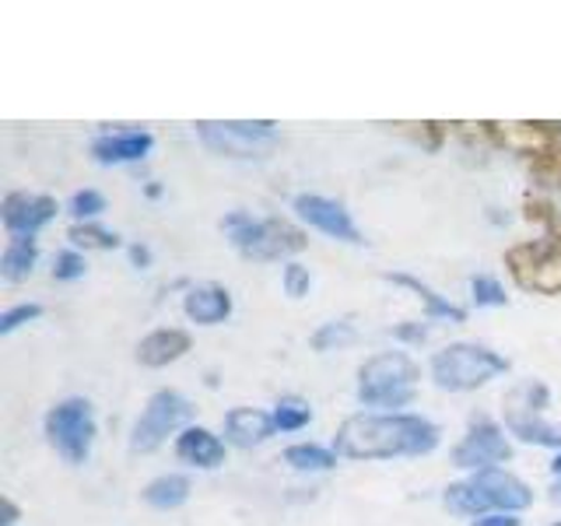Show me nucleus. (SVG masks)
I'll list each match as a JSON object with an SVG mask.
<instances>
[{
	"label": "nucleus",
	"instance_id": "nucleus-35",
	"mask_svg": "<svg viewBox=\"0 0 561 526\" xmlns=\"http://www.w3.org/2000/svg\"><path fill=\"white\" fill-rule=\"evenodd\" d=\"M523 218L526 221H537L543 228H551L554 218H558V210L551 201H543V197H534V193H526V201H523Z\"/></svg>",
	"mask_w": 561,
	"mask_h": 526
},
{
	"label": "nucleus",
	"instance_id": "nucleus-6",
	"mask_svg": "<svg viewBox=\"0 0 561 526\" xmlns=\"http://www.w3.org/2000/svg\"><path fill=\"white\" fill-rule=\"evenodd\" d=\"M46 438L49 446L57 449L67 464H84L88 453H92L95 443V411H92V400L84 397H67L60 403H53L46 411Z\"/></svg>",
	"mask_w": 561,
	"mask_h": 526
},
{
	"label": "nucleus",
	"instance_id": "nucleus-14",
	"mask_svg": "<svg viewBox=\"0 0 561 526\" xmlns=\"http://www.w3.org/2000/svg\"><path fill=\"white\" fill-rule=\"evenodd\" d=\"M154 148V137L148 130H116L95 137L92 155L102 165H123V162H140Z\"/></svg>",
	"mask_w": 561,
	"mask_h": 526
},
{
	"label": "nucleus",
	"instance_id": "nucleus-33",
	"mask_svg": "<svg viewBox=\"0 0 561 526\" xmlns=\"http://www.w3.org/2000/svg\"><path fill=\"white\" fill-rule=\"evenodd\" d=\"M280 285H285V295H291V298L309 295V288H312L309 267H302V263H285V274H280Z\"/></svg>",
	"mask_w": 561,
	"mask_h": 526
},
{
	"label": "nucleus",
	"instance_id": "nucleus-8",
	"mask_svg": "<svg viewBox=\"0 0 561 526\" xmlns=\"http://www.w3.org/2000/svg\"><path fill=\"white\" fill-rule=\"evenodd\" d=\"M505 267L523 291L534 295H561V253L548 239L519 242L505 253Z\"/></svg>",
	"mask_w": 561,
	"mask_h": 526
},
{
	"label": "nucleus",
	"instance_id": "nucleus-17",
	"mask_svg": "<svg viewBox=\"0 0 561 526\" xmlns=\"http://www.w3.org/2000/svg\"><path fill=\"white\" fill-rule=\"evenodd\" d=\"M274 432H277L274 414L260 411V408H232L225 414V435H228V443L239 449H253L263 443V438H271Z\"/></svg>",
	"mask_w": 561,
	"mask_h": 526
},
{
	"label": "nucleus",
	"instance_id": "nucleus-13",
	"mask_svg": "<svg viewBox=\"0 0 561 526\" xmlns=\"http://www.w3.org/2000/svg\"><path fill=\"white\" fill-rule=\"evenodd\" d=\"M57 201L46 197V193H25L14 190L0 204V221L11 232V239H32L39 228H46L53 218H57Z\"/></svg>",
	"mask_w": 561,
	"mask_h": 526
},
{
	"label": "nucleus",
	"instance_id": "nucleus-20",
	"mask_svg": "<svg viewBox=\"0 0 561 526\" xmlns=\"http://www.w3.org/2000/svg\"><path fill=\"white\" fill-rule=\"evenodd\" d=\"M35 263H39V245H35V239H11L4 256H0V277H4L8 285H22V281L32 277Z\"/></svg>",
	"mask_w": 561,
	"mask_h": 526
},
{
	"label": "nucleus",
	"instance_id": "nucleus-42",
	"mask_svg": "<svg viewBox=\"0 0 561 526\" xmlns=\"http://www.w3.org/2000/svg\"><path fill=\"white\" fill-rule=\"evenodd\" d=\"M554 499H558V502H561V484H558V488H554Z\"/></svg>",
	"mask_w": 561,
	"mask_h": 526
},
{
	"label": "nucleus",
	"instance_id": "nucleus-39",
	"mask_svg": "<svg viewBox=\"0 0 561 526\" xmlns=\"http://www.w3.org/2000/svg\"><path fill=\"white\" fill-rule=\"evenodd\" d=\"M130 260L137 263L140 271H145L148 263H151V250H148V245H130Z\"/></svg>",
	"mask_w": 561,
	"mask_h": 526
},
{
	"label": "nucleus",
	"instance_id": "nucleus-40",
	"mask_svg": "<svg viewBox=\"0 0 561 526\" xmlns=\"http://www.w3.org/2000/svg\"><path fill=\"white\" fill-rule=\"evenodd\" d=\"M548 242H551L554 250L561 253V215H558V218H554V225L548 228Z\"/></svg>",
	"mask_w": 561,
	"mask_h": 526
},
{
	"label": "nucleus",
	"instance_id": "nucleus-27",
	"mask_svg": "<svg viewBox=\"0 0 561 526\" xmlns=\"http://www.w3.org/2000/svg\"><path fill=\"white\" fill-rule=\"evenodd\" d=\"M400 134H408L414 145H421L425 151H438L443 148V140L449 134V123H435V119H425V123H393Z\"/></svg>",
	"mask_w": 561,
	"mask_h": 526
},
{
	"label": "nucleus",
	"instance_id": "nucleus-18",
	"mask_svg": "<svg viewBox=\"0 0 561 526\" xmlns=\"http://www.w3.org/2000/svg\"><path fill=\"white\" fill-rule=\"evenodd\" d=\"M175 456L190 467L215 470L225 464V443L215 432H207L201 425H190V428H183L180 438H175Z\"/></svg>",
	"mask_w": 561,
	"mask_h": 526
},
{
	"label": "nucleus",
	"instance_id": "nucleus-15",
	"mask_svg": "<svg viewBox=\"0 0 561 526\" xmlns=\"http://www.w3.org/2000/svg\"><path fill=\"white\" fill-rule=\"evenodd\" d=\"M190 333L180 327H158L148 338H140L137 344V362L145 368H165L172 362H180L190 351Z\"/></svg>",
	"mask_w": 561,
	"mask_h": 526
},
{
	"label": "nucleus",
	"instance_id": "nucleus-30",
	"mask_svg": "<svg viewBox=\"0 0 561 526\" xmlns=\"http://www.w3.org/2000/svg\"><path fill=\"white\" fill-rule=\"evenodd\" d=\"M470 291H473V302H478V306H505L508 302L505 288L499 285L495 277H484V274H478L470 281Z\"/></svg>",
	"mask_w": 561,
	"mask_h": 526
},
{
	"label": "nucleus",
	"instance_id": "nucleus-21",
	"mask_svg": "<svg viewBox=\"0 0 561 526\" xmlns=\"http://www.w3.org/2000/svg\"><path fill=\"white\" fill-rule=\"evenodd\" d=\"M386 281H393V285H403V288H411L421 302L428 306V316L432 320H453V323H463L467 320V312L460 306H453L449 298H443L435 288H428L425 281H417L411 274H386Z\"/></svg>",
	"mask_w": 561,
	"mask_h": 526
},
{
	"label": "nucleus",
	"instance_id": "nucleus-23",
	"mask_svg": "<svg viewBox=\"0 0 561 526\" xmlns=\"http://www.w3.org/2000/svg\"><path fill=\"white\" fill-rule=\"evenodd\" d=\"M285 464L302 470V473H320V470H330L337 464V456L323 446H312V443H298V446H288L285 449Z\"/></svg>",
	"mask_w": 561,
	"mask_h": 526
},
{
	"label": "nucleus",
	"instance_id": "nucleus-37",
	"mask_svg": "<svg viewBox=\"0 0 561 526\" xmlns=\"http://www.w3.org/2000/svg\"><path fill=\"white\" fill-rule=\"evenodd\" d=\"M470 526H519V516H513V513H491V516H478Z\"/></svg>",
	"mask_w": 561,
	"mask_h": 526
},
{
	"label": "nucleus",
	"instance_id": "nucleus-19",
	"mask_svg": "<svg viewBox=\"0 0 561 526\" xmlns=\"http://www.w3.org/2000/svg\"><path fill=\"white\" fill-rule=\"evenodd\" d=\"M505 428L513 432L519 443L530 446H548L561 449V425H548L540 414H519V411H505Z\"/></svg>",
	"mask_w": 561,
	"mask_h": 526
},
{
	"label": "nucleus",
	"instance_id": "nucleus-7",
	"mask_svg": "<svg viewBox=\"0 0 561 526\" xmlns=\"http://www.w3.org/2000/svg\"><path fill=\"white\" fill-rule=\"evenodd\" d=\"M197 137L204 148L228 158H263L277 145L274 119H201Z\"/></svg>",
	"mask_w": 561,
	"mask_h": 526
},
{
	"label": "nucleus",
	"instance_id": "nucleus-2",
	"mask_svg": "<svg viewBox=\"0 0 561 526\" xmlns=\"http://www.w3.org/2000/svg\"><path fill=\"white\" fill-rule=\"evenodd\" d=\"M446 505L460 516H491V513H523L534 505V491L508 470H478L467 481H456L446 488Z\"/></svg>",
	"mask_w": 561,
	"mask_h": 526
},
{
	"label": "nucleus",
	"instance_id": "nucleus-11",
	"mask_svg": "<svg viewBox=\"0 0 561 526\" xmlns=\"http://www.w3.org/2000/svg\"><path fill=\"white\" fill-rule=\"evenodd\" d=\"M291 207H295L298 218L316 228V232H323V236L337 239V242H347V245H362L365 242L355 218H351L347 207L337 204V201L320 197V193H298V197L291 201Z\"/></svg>",
	"mask_w": 561,
	"mask_h": 526
},
{
	"label": "nucleus",
	"instance_id": "nucleus-28",
	"mask_svg": "<svg viewBox=\"0 0 561 526\" xmlns=\"http://www.w3.org/2000/svg\"><path fill=\"white\" fill-rule=\"evenodd\" d=\"M351 341H355V327H351L347 320H330L309 338L312 351H333V347H344Z\"/></svg>",
	"mask_w": 561,
	"mask_h": 526
},
{
	"label": "nucleus",
	"instance_id": "nucleus-16",
	"mask_svg": "<svg viewBox=\"0 0 561 526\" xmlns=\"http://www.w3.org/2000/svg\"><path fill=\"white\" fill-rule=\"evenodd\" d=\"M183 312H186V320L197 327H218L232 316V295L221 285H197L186 291Z\"/></svg>",
	"mask_w": 561,
	"mask_h": 526
},
{
	"label": "nucleus",
	"instance_id": "nucleus-9",
	"mask_svg": "<svg viewBox=\"0 0 561 526\" xmlns=\"http://www.w3.org/2000/svg\"><path fill=\"white\" fill-rule=\"evenodd\" d=\"M190 414H193V408H190V400L183 393H175V390H158V393H151V400L145 403V411H140V418L134 421L130 449L134 453H151V449H158L175 428L186 425Z\"/></svg>",
	"mask_w": 561,
	"mask_h": 526
},
{
	"label": "nucleus",
	"instance_id": "nucleus-26",
	"mask_svg": "<svg viewBox=\"0 0 561 526\" xmlns=\"http://www.w3.org/2000/svg\"><path fill=\"white\" fill-rule=\"evenodd\" d=\"M67 239L75 245H84V250H116V245H119L116 232H110V228H102V225H92V221L70 225Z\"/></svg>",
	"mask_w": 561,
	"mask_h": 526
},
{
	"label": "nucleus",
	"instance_id": "nucleus-31",
	"mask_svg": "<svg viewBox=\"0 0 561 526\" xmlns=\"http://www.w3.org/2000/svg\"><path fill=\"white\" fill-rule=\"evenodd\" d=\"M43 316V306L39 302H22V306H11L4 316H0V338H8L18 327H25L32 320H39Z\"/></svg>",
	"mask_w": 561,
	"mask_h": 526
},
{
	"label": "nucleus",
	"instance_id": "nucleus-5",
	"mask_svg": "<svg viewBox=\"0 0 561 526\" xmlns=\"http://www.w3.org/2000/svg\"><path fill=\"white\" fill-rule=\"evenodd\" d=\"M502 373H508V358H502L499 351H491L488 344L456 341L443 351H435V358H432V379L438 390H449V393L481 390L484 382H491Z\"/></svg>",
	"mask_w": 561,
	"mask_h": 526
},
{
	"label": "nucleus",
	"instance_id": "nucleus-43",
	"mask_svg": "<svg viewBox=\"0 0 561 526\" xmlns=\"http://www.w3.org/2000/svg\"><path fill=\"white\" fill-rule=\"evenodd\" d=\"M554 526H561V523H554Z\"/></svg>",
	"mask_w": 561,
	"mask_h": 526
},
{
	"label": "nucleus",
	"instance_id": "nucleus-22",
	"mask_svg": "<svg viewBox=\"0 0 561 526\" xmlns=\"http://www.w3.org/2000/svg\"><path fill=\"white\" fill-rule=\"evenodd\" d=\"M190 499V481L183 473H162L145 488V502L151 508H180Z\"/></svg>",
	"mask_w": 561,
	"mask_h": 526
},
{
	"label": "nucleus",
	"instance_id": "nucleus-36",
	"mask_svg": "<svg viewBox=\"0 0 561 526\" xmlns=\"http://www.w3.org/2000/svg\"><path fill=\"white\" fill-rule=\"evenodd\" d=\"M393 338L397 341H425L428 327L425 323H400V327H393Z\"/></svg>",
	"mask_w": 561,
	"mask_h": 526
},
{
	"label": "nucleus",
	"instance_id": "nucleus-12",
	"mask_svg": "<svg viewBox=\"0 0 561 526\" xmlns=\"http://www.w3.org/2000/svg\"><path fill=\"white\" fill-rule=\"evenodd\" d=\"M491 145L508 148L516 155L537 158L540 151H548L561 145V123L558 119H516V123H488Z\"/></svg>",
	"mask_w": 561,
	"mask_h": 526
},
{
	"label": "nucleus",
	"instance_id": "nucleus-34",
	"mask_svg": "<svg viewBox=\"0 0 561 526\" xmlns=\"http://www.w3.org/2000/svg\"><path fill=\"white\" fill-rule=\"evenodd\" d=\"M84 274H88V263H84V256L75 253V250L60 253L57 263H53V277H57V281H81Z\"/></svg>",
	"mask_w": 561,
	"mask_h": 526
},
{
	"label": "nucleus",
	"instance_id": "nucleus-4",
	"mask_svg": "<svg viewBox=\"0 0 561 526\" xmlns=\"http://www.w3.org/2000/svg\"><path fill=\"white\" fill-rule=\"evenodd\" d=\"M421 368L403 351H382L358 368V400L365 408H408L417 393ZM397 414V411H393Z\"/></svg>",
	"mask_w": 561,
	"mask_h": 526
},
{
	"label": "nucleus",
	"instance_id": "nucleus-3",
	"mask_svg": "<svg viewBox=\"0 0 561 526\" xmlns=\"http://www.w3.org/2000/svg\"><path fill=\"white\" fill-rule=\"evenodd\" d=\"M221 228L245 260H260V263L295 256L309 245L302 228L291 225L288 218H253L245 210H232L221 221Z\"/></svg>",
	"mask_w": 561,
	"mask_h": 526
},
{
	"label": "nucleus",
	"instance_id": "nucleus-25",
	"mask_svg": "<svg viewBox=\"0 0 561 526\" xmlns=\"http://www.w3.org/2000/svg\"><path fill=\"white\" fill-rule=\"evenodd\" d=\"M312 421V408L298 397H280L274 408V428L277 432H298Z\"/></svg>",
	"mask_w": 561,
	"mask_h": 526
},
{
	"label": "nucleus",
	"instance_id": "nucleus-32",
	"mask_svg": "<svg viewBox=\"0 0 561 526\" xmlns=\"http://www.w3.org/2000/svg\"><path fill=\"white\" fill-rule=\"evenodd\" d=\"M105 210V197L99 190H78L75 197H70V215H75L78 221H88Z\"/></svg>",
	"mask_w": 561,
	"mask_h": 526
},
{
	"label": "nucleus",
	"instance_id": "nucleus-1",
	"mask_svg": "<svg viewBox=\"0 0 561 526\" xmlns=\"http://www.w3.org/2000/svg\"><path fill=\"white\" fill-rule=\"evenodd\" d=\"M438 438V425L421 414H355L333 435V449L347 460H397L432 453Z\"/></svg>",
	"mask_w": 561,
	"mask_h": 526
},
{
	"label": "nucleus",
	"instance_id": "nucleus-29",
	"mask_svg": "<svg viewBox=\"0 0 561 526\" xmlns=\"http://www.w3.org/2000/svg\"><path fill=\"white\" fill-rule=\"evenodd\" d=\"M530 175L540 186H561V145L530 158Z\"/></svg>",
	"mask_w": 561,
	"mask_h": 526
},
{
	"label": "nucleus",
	"instance_id": "nucleus-24",
	"mask_svg": "<svg viewBox=\"0 0 561 526\" xmlns=\"http://www.w3.org/2000/svg\"><path fill=\"white\" fill-rule=\"evenodd\" d=\"M543 408H548V386H543L540 379L523 382V386H516V390L505 397V411H519V414H540Z\"/></svg>",
	"mask_w": 561,
	"mask_h": 526
},
{
	"label": "nucleus",
	"instance_id": "nucleus-10",
	"mask_svg": "<svg viewBox=\"0 0 561 526\" xmlns=\"http://www.w3.org/2000/svg\"><path fill=\"white\" fill-rule=\"evenodd\" d=\"M508 456H513V446H508L505 432L495 425V421L478 418V421H470L467 435L456 443L453 464L463 470H491L495 464H505Z\"/></svg>",
	"mask_w": 561,
	"mask_h": 526
},
{
	"label": "nucleus",
	"instance_id": "nucleus-41",
	"mask_svg": "<svg viewBox=\"0 0 561 526\" xmlns=\"http://www.w3.org/2000/svg\"><path fill=\"white\" fill-rule=\"evenodd\" d=\"M551 470H554V473H558V478H561V453L554 456V464H551Z\"/></svg>",
	"mask_w": 561,
	"mask_h": 526
},
{
	"label": "nucleus",
	"instance_id": "nucleus-38",
	"mask_svg": "<svg viewBox=\"0 0 561 526\" xmlns=\"http://www.w3.org/2000/svg\"><path fill=\"white\" fill-rule=\"evenodd\" d=\"M18 523V505L4 495L0 499V526H14Z\"/></svg>",
	"mask_w": 561,
	"mask_h": 526
}]
</instances>
